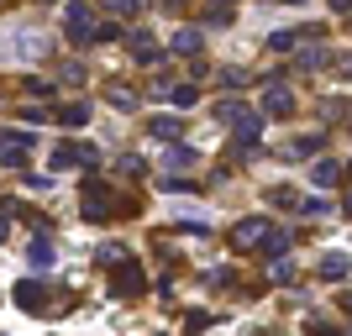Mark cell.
<instances>
[{"label": "cell", "mask_w": 352, "mask_h": 336, "mask_svg": "<svg viewBox=\"0 0 352 336\" xmlns=\"http://www.w3.org/2000/svg\"><path fill=\"white\" fill-rule=\"evenodd\" d=\"M63 27H69V37L74 43H95V11H89V5H69V11H63Z\"/></svg>", "instance_id": "obj_1"}, {"label": "cell", "mask_w": 352, "mask_h": 336, "mask_svg": "<svg viewBox=\"0 0 352 336\" xmlns=\"http://www.w3.org/2000/svg\"><path fill=\"white\" fill-rule=\"evenodd\" d=\"M47 284H43V278H21V284H16V289H11V300H16V305H21V310H47Z\"/></svg>", "instance_id": "obj_2"}, {"label": "cell", "mask_w": 352, "mask_h": 336, "mask_svg": "<svg viewBox=\"0 0 352 336\" xmlns=\"http://www.w3.org/2000/svg\"><path fill=\"white\" fill-rule=\"evenodd\" d=\"M27 147H32L27 132H6L0 137V163H6V168H21V163H27Z\"/></svg>", "instance_id": "obj_3"}, {"label": "cell", "mask_w": 352, "mask_h": 336, "mask_svg": "<svg viewBox=\"0 0 352 336\" xmlns=\"http://www.w3.org/2000/svg\"><path fill=\"white\" fill-rule=\"evenodd\" d=\"M142 284H147L142 263H132V258H126V263H116V284H111L116 294H142Z\"/></svg>", "instance_id": "obj_4"}, {"label": "cell", "mask_w": 352, "mask_h": 336, "mask_svg": "<svg viewBox=\"0 0 352 336\" xmlns=\"http://www.w3.org/2000/svg\"><path fill=\"white\" fill-rule=\"evenodd\" d=\"M105 200H111V190L100 184V174H89V179H85V216L100 221V216H105Z\"/></svg>", "instance_id": "obj_5"}, {"label": "cell", "mask_w": 352, "mask_h": 336, "mask_svg": "<svg viewBox=\"0 0 352 336\" xmlns=\"http://www.w3.org/2000/svg\"><path fill=\"white\" fill-rule=\"evenodd\" d=\"M95 158H100L95 147H63V142H58V153H53V163H58V168H74V163H85V168H95Z\"/></svg>", "instance_id": "obj_6"}, {"label": "cell", "mask_w": 352, "mask_h": 336, "mask_svg": "<svg viewBox=\"0 0 352 336\" xmlns=\"http://www.w3.org/2000/svg\"><path fill=\"white\" fill-rule=\"evenodd\" d=\"M263 232H268V221H263V216H252V221H242V226L232 232V242H236V247H248V242H258Z\"/></svg>", "instance_id": "obj_7"}, {"label": "cell", "mask_w": 352, "mask_h": 336, "mask_svg": "<svg viewBox=\"0 0 352 336\" xmlns=\"http://www.w3.org/2000/svg\"><path fill=\"white\" fill-rule=\"evenodd\" d=\"M347 268H352L347 252H331V258H321V268H316V273H321V278H342Z\"/></svg>", "instance_id": "obj_8"}, {"label": "cell", "mask_w": 352, "mask_h": 336, "mask_svg": "<svg viewBox=\"0 0 352 336\" xmlns=\"http://www.w3.org/2000/svg\"><path fill=\"white\" fill-rule=\"evenodd\" d=\"M310 179H316L321 190H331V184L342 179V168H337V163H316V168H310Z\"/></svg>", "instance_id": "obj_9"}, {"label": "cell", "mask_w": 352, "mask_h": 336, "mask_svg": "<svg viewBox=\"0 0 352 336\" xmlns=\"http://www.w3.org/2000/svg\"><path fill=\"white\" fill-rule=\"evenodd\" d=\"M263 252L268 258H284V252H289V236L284 232H263Z\"/></svg>", "instance_id": "obj_10"}, {"label": "cell", "mask_w": 352, "mask_h": 336, "mask_svg": "<svg viewBox=\"0 0 352 336\" xmlns=\"http://www.w3.org/2000/svg\"><path fill=\"white\" fill-rule=\"evenodd\" d=\"M27 258H32L37 268H47V263H53V242H43V236H37V242L27 247Z\"/></svg>", "instance_id": "obj_11"}, {"label": "cell", "mask_w": 352, "mask_h": 336, "mask_svg": "<svg viewBox=\"0 0 352 336\" xmlns=\"http://www.w3.org/2000/svg\"><path fill=\"white\" fill-rule=\"evenodd\" d=\"M263 105H268V111H274V116H284V111H289V95H284V89H268V95H263Z\"/></svg>", "instance_id": "obj_12"}, {"label": "cell", "mask_w": 352, "mask_h": 336, "mask_svg": "<svg viewBox=\"0 0 352 336\" xmlns=\"http://www.w3.org/2000/svg\"><path fill=\"white\" fill-rule=\"evenodd\" d=\"M153 137H163V142H174V137H179V121H174V116H158V121H153Z\"/></svg>", "instance_id": "obj_13"}, {"label": "cell", "mask_w": 352, "mask_h": 336, "mask_svg": "<svg viewBox=\"0 0 352 336\" xmlns=\"http://www.w3.org/2000/svg\"><path fill=\"white\" fill-rule=\"evenodd\" d=\"M85 116H89V105H63V126H85Z\"/></svg>", "instance_id": "obj_14"}, {"label": "cell", "mask_w": 352, "mask_h": 336, "mask_svg": "<svg viewBox=\"0 0 352 336\" xmlns=\"http://www.w3.org/2000/svg\"><path fill=\"white\" fill-rule=\"evenodd\" d=\"M195 163V147H174V153H168V168H190Z\"/></svg>", "instance_id": "obj_15"}, {"label": "cell", "mask_w": 352, "mask_h": 336, "mask_svg": "<svg viewBox=\"0 0 352 336\" xmlns=\"http://www.w3.org/2000/svg\"><path fill=\"white\" fill-rule=\"evenodd\" d=\"M274 200H279V205H284V210H300V194H294V190H289V184H279V190H274Z\"/></svg>", "instance_id": "obj_16"}, {"label": "cell", "mask_w": 352, "mask_h": 336, "mask_svg": "<svg viewBox=\"0 0 352 336\" xmlns=\"http://www.w3.org/2000/svg\"><path fill=\"white\" fill-rule=\"evenodd\" d=\"M184 326H190V331H206V326H210V310H190V315H184Z\"/></svg>", "instance_id": "obj_17"}, {"label": "cell", "mask_w": 352, "mask_h": 336, "mask_svg": "<svg viewBox=\"0 0 352 336\" xmlns=\"http://www.w3.org/2000/svg\"><path fill=\"white\" fill-rule=\"evenodd\" d=\"M174 47H179V53H195V47H200V37H195V32H179Z\"/></svg>", "instance_id": "obj_18"}, {"label": "cell", "mask_w": 352, "mask_h": 336, "mask_svg": "<svg viewBox=\"0 0 352 336\" xmlns=\"http://www.w3.org/2000/svg\"><path fill=\"white\" fill-rule=\"evenodd\" d=\"M100 263L116 268V263H126V252H121V247H100Z\"/></svg>", "instance_id": "obj_19"}, {"label": "cell", "mask_w": 352, "mask_h": 336, "mask_svg": "<svg viewBox=\"0 0 352 336\" xmlns=\"http://www.w3.org/2000/svg\"><path fill=\"white\" fill-rule=\"evenodd\" d=\"M111 11H116V16H132V11H137V0H111Z\"/></svg>", "instance_id": "obj_20"}, {"label": "cell", "mask_w": 352, "mask_h": 336, "mask_svg": "<svg viewBox=\"0 0 352 336\" xmlns=\"http://www.w3.org/2000/svg\"><path fill=\"white\" fill-rule=\"evenodd\" d=\"M310 336H342V331H331V326H316V321H310Z\"/></svg>", "instance_id": "obj_21"}, {"label": "cell", "mask_w": 352, "mask_h": 336, "mask_svg": "<svg viewBox=\"0 0 352 336\" xmlns=\"http://www.w3.org/2000/svg\"><path fill=\"white\" fill-rule=\"evenodd\" d=\"M0 236H6V216H0Z\"/></svg>", "instance_id": "obj_22"}, {"label": "cell", "mask_w": 352, "mask_h": 336, "mask_svg": "<svg viewBox=\"0 0 352 336\" xmlns=\"http://www.w3.org/2000/svg\"><path fill=\"white\" fill-rule=\"evenodd\" d=\"M347 310H352V294H347Z\"/></svg>", "instance_id": "obj_23"}, {"label": "cell", "mask_w": 352, "mask_h": 336, "mask_svg": "<svg viewBox=\"0 0 352 336\" xmlns=\"http://www.w3.org/2000/svg\"><path fill=\"white\" fill-rule=\"evenodd\" d=\"M347 174H352V168H347Z\"/></svg>", "instance_id": "obj_24"}]
</instances>
